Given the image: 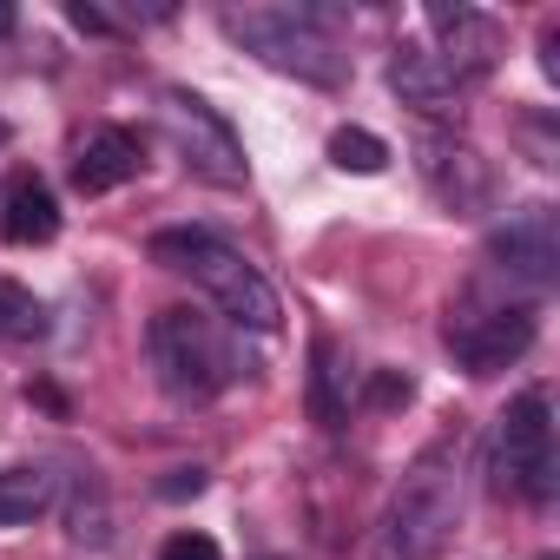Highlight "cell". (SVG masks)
<instances>
[{
    "mask_svg": "<svg viewBox=\"0 0 560 560\" xmlns=\"http://www.w3.org/2000/svg\"><path fill=\"white\" fill-rule=\"evenodd\" d=\"M0 237L8 244H54L60 237V198L34 172L0 178Z\"/></svg>",
    "mask_w": 560,
    "mask_h": 560,
    "instance_id": "4fadbf2b",
    "label": "cell"
},
{
    "mask_svg": "<svg viewBox=\"0 0 560 560\" xmlns=\"http://www.w3.org/2000/svg\"><path fill=\"white\" fill-rule=\"evenodd\" d=\"M488 488L514 494V501H553L560 488V455H553V402L547 389H521L501 416H494V442H488Z\"/></svg>",
    "mask_w": 560,
    "mask_h": 560,
    "instance_id": "5b68a950",
    "label": "cell"
},
{
    "mask_svg": "<svg viewBox=\"0 0 560 560\" xmlns=\"http://www.w3.org/2000/svg\"><path fill=\"white\" fill-rule=\"evenodd\" d=\"M330 165L337 172H357V178H376L389 165V145L370 132V126H337L330 132Z\"/></svg>",
    "mask_w": 560,
    "mask_h": 560,
    "instance_id": "e0dca14e",
    "label": "cell"
},
{
    "mask_svg": "<svg viewBox=\"0 0 560 560\" xmlns=\"http://www.w3.org/2000/svg\"><path fill=\"white\" fill-rule=\"evenodd\" d=\"M40 337H47V304L14 277H0V343H40Z\"/></svg>",
    "mask_w": 560,
    "mask_h": 560,
    "instance_id": "2e32d148",
    "label": "cell"
},
{
    "mask_svg": "<svg viewBox=\"0 0 560 560\" xmlns=\"http://www.w3.org/2000/svg\"><path fill=\"white\" fill-rule=\"evenodd\" d=\"M534 560H560V553H534Z\"/></svg>",
    "mask_w": 560,
    "mask_h": 560,
    "instance_id": "d4e9b609",
    "label": "cell"
},
{
    "mask_svg": "<svg viewBox=\"0 0 560 560\" xmlns=\"http://www.w3.org/2000/svg\"><path fill=\"white\" fill-rule=\"evenodd\" d=\"M389 93L402 106H416V113H455L468 86L429 54V40H396V54H389Z\"/></svg>",
    "mask_w": 560,
    "mask_h": 560,
    "instance_id": "7c38bea8",
    "label": "cell"
},
{
    "mask_svg": "<svg viewBox=\"0 0 560 560\" xmlns=\"http://www.w3.org/2000/svg\"><path fill=\"white\" fill-rule=\"evenodd\" d=\"M159 119H165V139H172V152L185 159V172H198L205 185H224V191H237V185L250 178L244 139H237V132H231V119H224L211 100H198L191 86H165V106H159Z\"/></svg>",
    "mask_w": 560,
    "mask_h": 560,
    "instance_id": "8992f818",
    "label": "cell"
},
{
    "mask_svg": "<svg viewBox=\"0 0 560 560\" xmlns=\"http://www.w3.org/2000/svg\"><path fill=\"white\" fill-rule=\"evenodd\" d=\"M139 172H145V145L126 126H93L73 145V191H86V198H106V191L132 185Z\"/></svg>",
    "mask_w": 560,
    "mask_h": 560,
    "instance_id": "8fae6325",
    "label": "cell"
},
{
    "mask_svg": "<svg viewBox=\"0 0 560 560\" xmlns=\"http://www.w3.org/2000/svg\"><path fill=\"white\" fill-rule=\"evenodd\" d=\"M311 416L324 429H343L350 422V363H343V343L337 337H317L311 343Z\"/></svg>",
    "mask_w": 560,
    "mask_h": 560,
    "instance_id": "5bb4252c",
    "label": "cell"
},
{
    "mask_svg": "<svg viewBox=\"0 0 560 560\" xmlns=\"http://www.w3.org/2000/svg\"><path fill=\"white\" fill-rule=\"evenodd\" d=\"M14 34V8H0V40H8Z\"/></svg>",
    "mask_w": 560,
    "mask_h": 560,
    "instance_id": "cb8c5ba5",
    "label": "cell"
},
{
    "mask_svg": "<svg viewBox=\"0 0 560 560\" xmlns=\"http://www.w3.org/2000/svg\"><path fill=\"white\" fill-rule=\"evenodd\" d=\"M224 34L264 60L270 73H291L304 86H343L350 80V54L337 40V14L330 8H224Z\"/></svg>",
    "mask_w": 560,
    "mask_h": 560,
    "instance_id": "7a4b0ae2",
    "label": "cell"
},
{
    "mask_svg": "<svg viewBox=\"0 0 560 560\" xmlns=\"http://www.w3.org/2000/svg\"><path fill=\"white\" fill-rule=\"evenodd\" d=\"M60 501V475L54 468H0V527H27Z\"/></svg>",
    "mask_w": 560,
    "mask_h": 560,
    "instance_id": "9a60e30c",
    "label": "cell"
},
{
    "mask_svg": "<svg viewBox=\"0 0 560 560\" xmlns=\"http://www.w3.org/2000/svg\"><path fill=\"white\" fill-rule=\"evenodd\" d=\"M416 172L429 185V198L455 218H481L494 211L501 185H494V165L481 159V145H468L462 132H422L416 139Z\"/></svg>",
    "mask_w": 560,
    "mask_h": 560,
    "instance_id": "ba28073f",
    "label": "cell"
},
{
    "mask_svg": "<svg viewBox=\"0 0 560 560\" xmlns=\"http://www.w3.org/2000/svg\"><path fill=\"white\" fill-rule=\"evenodd\" d=\"M540 73L560 80V27H540Z\"/></svg>",
    "mask_w": 560,
    "mask_h": 560,
    "instance_id": "603a6c76",
    "label": "cell"
},
{
    "mask_svg": "<svg viewBox=\"0 0 560 560\" xmlns=\"http://www.w3.org/2000/svg\"><path fill=\"white\" fill-rule=\"evenodd\" d=\"M488 264L501 277H521V284L547 291L553 277H560V218L553 205H521L508 211L494 231H488Z\"/></svg>",
    "mask_w": 560,
    "mask_h": 560,
    "instance_id": "9c48e42d",
    "label": "cell"
},
{
    "mask_svg": "<svg viewBox=\"0 0 560 560\" xmlns=\"http://www.w3.org/2000/svg\"><path fill=\"white\" fill-rule=\"evenodd\" d=\"M205 481H211V475L191 462V468H172V475L159 481V494H165V501H185V494H205Z\"/></svg>",
    "mask_w": 560,
    "mask_h": 560,
    "instance_id": "44dd1931",
    "label": "cell"
},
{
    "mask_svg": "<svg viewBox=\"0 0 560 560\" xmlns=\"http://www.w3.org/2000/svg\"><path fill=\"white\" fill-rule=\"evenodd\" d=\"M422 21H429V34H435L429 54H435L462 86H481V80L494 73V60H501V27H494L488 14H475V8H429Z\"/></svg>",
    "mask_w": 560,
    "mask_h": 560,
    "instance_id": "30bf717a",
    "label": "cell"
},
{
    "mask_svg": "<svg viewBox=\"0 0 560 560\" xmlns=\"http://www.w3.org/2000/svg\"><path fill=\"white\" fill-rule=\"evenodd\" d=\"M145 357H152L159 389L178 396V402H211L218 389H231V383L244 376L231 337H224L211 317L185 311V304H178V311H159V317L145 324Z\"/></svg>",
    "mask_w": 560,
    "mask_h": 560,
    "instance_id": "277c9868",
    "label": "cell"
},
{
    "mask_svg": "<svg viewBox=\"0 0 560 560\" xmlns=\"http://www.w3.org/2000/svg\"><path fill=\"white\" fill-rule=\"evenodd\" d=\"M462 429L455 435H435L396 481L383 521H376V553L383 560H435L455 527H462Z\"/></svg>",
    "mask_w": 560,
    "mask_h": 560,
    "instance_id": "6da1fadb",
    "label": "cell"
},
{
    "mask_svg": "<svg viewBox=\"0 0 560 560\" xmlns=\"http://www.w3.org/2000/svg\"><path fill=\"white\" fill-rule=\"evenodd\" d=\"M67 534H73L80 547H106V540H113V508H106L100 488H93V494L80 488V494L67 501Z\"/></svg>",
    "mask_w": 560,
    "mask_h": 560,
    "instance_id": "ac0fdd59",
    "label": "cell"
},
{
    "mask_svg": "<svg viewBox=\"0 0 560 560\" xmlns=\"http://www.w3.org/2000/svg\"><path fill=\"white\" fill-rule=\"evenodd\" d=\"M159 560H224V553H218V540H211V534L185 527V534H172V540L159 547Z\"/></svg>",
    "mask_w": 560,
    "mask_h": 560,
    "instance_id": "d6986e66",
    "label": "cell"
},
{
    "mask_svg": "<svg viewBox=\"0 0 560 560\" xmlns=\"http://www.w3.org/2000/svg\"><path fill=\"white\" fill-rule=\"evenodd\" d=\"M409 396H416L409 376H376V383H370V402H376V409H396V402H409Z\"/></svg>",
    "mask_w": 560,
    "mask_h": 560,
    "instance_id": "7402d4cb",
    "label": "cell"
},
{
    "mask_svg": "<svg viewBox=\"0 0 560 560\" xmlns=\"http://www.w3.org/2000/svg\"><path fill=\"white\" fill-rule=\"evenodd\" d=\"M67 21H73L80 34H126V14H113V8H93V0H73V8H67Z\"/></svg>",
    "mask_w": 560,
    "mask_h": 560,
    "instance_id": "ffe728a7",
    "label": "cell"
},
{
    "mask_svg": "<svg viewBox=\"0 0 560 560\" xmlns=\"http://www.w3.org/2000/svg\"><path fill=\"white\" fill-rule=\"evenodd\" d=\"M152 264L191 277V284H198L237 330H257V337L284 330V304H277L270 277H264L244 250H231L218 231H198V224H191V231H159V237H152Z\"/></svg>",
    "mask_w": 560,
    "mask_h": 560,
    "instance_id": "3957f363",
    "label": "cell"
},
{
    "mask_svg": "<svg viewBox=\"0 0 560 560\" xmlns=\"http://www.w3.org/2000/svg\"><path fill=\"white\" fill-rule=\"evenodd\" d=\"M534 330H540V311L534 304H481L468 298L455 317H448V350L468 376H501L508 363H521L534 350Z\"/></svg>",
    "mask_w": 560,
    "mask_h": 560,
    "instance_id": "52a82bcc",
    "label": "cell"
}]
</instances>
